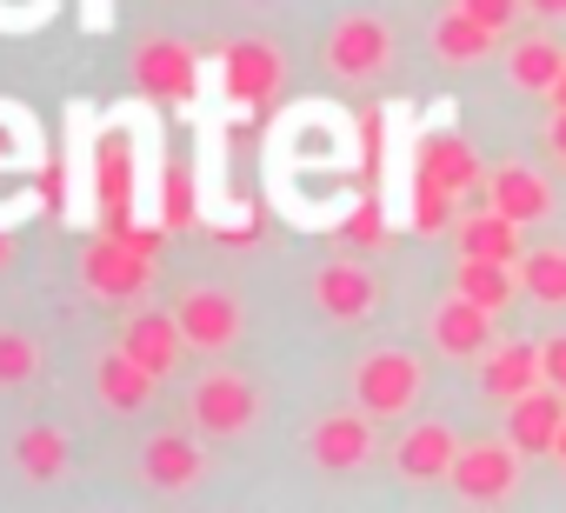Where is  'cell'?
<instances>
[{
	"label": "cell",
	"mask_w": 566,
	"mask_h": 513,
	"mask_svg": "<svg viewBox=\"0 0 566 513\" xmlns=\"http://www.w3.org/2000/svg\"><path fill=\"white\" fill-rule=\"evenodd\" d=\"M520 8H533V14H546V21H559V14H566V0H520Z\"/></svg>",
	"instance_id": "836d02e7"
},
{
	"label": "cell",
	"mask_w": 566,
	"mask_h": 513,
	"mask_svg": "<svg viewBox=\"0 0 566 513\" xmlns=\"http://www.w3.org/2000/svg\"><path fill=\"white\" fill-rule=\"evenodd\" d=\"M120 347L154 374V380H167L174 367H180V354H187V334H180V321L174 314H154V307H140V314H127V327H120Z\"/></svg>",
	"instance_id": "30bf717a"
},
{
	"label": "cell",
	"mask_w": 566,
	"mask_h": 513,
	"mask_svg": "<svg viewBox=\"0 0 566 513\" xmlns=\"http://www.w3.org/2000/svg\"><path fill=\"white\" fill-rule=\"evenodd\" d=\"M486 334H493V307H480V301H467V294H453V301L433 314V347L453 354V360L486 354Z\"/></svg>",
	"instance_id": "9a60e30c"
},
{
	"label": "cell",
	"mask_w": 566,
	"mask_h": 513,
	"mask_svg": "<svg viewBox=\"0 0 566 513\" xmlns=\"http://www.w3.org/2000/svg\"><path fill=\"white\" fill-rule=\"evenodd\" d=\"M413 400H420V360H413V354L380 347V354L360 360V374H354V407H367L374 420H400Z\"/></svg>",
	"instance_id": "3957f363"
},
{
	"label": "cell",
	"mask_w": 566,
	"mask_h": 513,
	"mask_svg": "<svg viewBox=\"0 0 566 513\" xmlns=\"http://www.w3.org/2000/svg\"><path fill=\"white\" fill-rule=\"evenodd\" d=\"M460 8H467V14H480L486 28H500V34H506V21H513L520 0H460Z\"/></svg>",
	"instance_id": "4dcf8cb0"
},
{
	"label": "cell",
	"mask_w": 566,
	"mask_h": 513,
	"mask_svg": "<svg viewBox=\"0 0 566 513\" xmlns=\"http://www.w3.org/2000/svg\"><path fill=\"white\" fill-rule=\"evenodd\" d=\"M14 261V247H8V233H0V268H8Z\"/></svg>",
	"instance_id": "8d00e7d4"
},
{
	"label": "cell",
	"mask_w": 566,
	"mask_h": 513,
	"mask_svg": "<svg viewBox=\"0 0 566 513\" xmlns=\"http://www.w3.org/2000/svg\"><path fill=\"white\" fill-rule=\"evenodd\" d=\"M420 174H427V180H440L447 193L480 187V160H473V147H467L460 134H433V140L420 147Z\"/></svg>",
	"instance_id": "44dd1931"
},
{
	"label": "cell",
	"mask_w": 566,
	"mask_h": 513,
	"mask_svg": "<svg viewBox=\"0 0 566 513\" xmlns=\"http://www.w3.org/2000/svg\"><path fill=\"white\" fill-rule=\"evenodd\" d=\"M553 460H559V467H566V427H559V447H553Z\"/></svg>",
	"instance_id": "74e56055"
},
{
	"label": "cell",
	"mask_w": 566,
	"mask_h": 513,
	"mask_svg": "<svg viewBox=\"0 0 566 513\" xmlns=\"http://www.w3.org/2000/svg\"><path fill=\"white\" fill-rule=\"evenodd\" d=\"M539 374H546V360H539V347H486V394L493 400H520V394H533L539 387Z\"/></svg>",
	"instance_id": "ffe728a7"
},
{
	"label": "cell",
	"mask_w": 566,
	"mask_h": 513,
	"mask_svg": "<svg viewBox=\"0 0 566 513\" xmlns=\"http://www.w3.org/2000/svg\"><path fill=\"white\" fill-rule=\"evenodd\" d=\"M314 301H321L327 321H367L374 301H380V287H374L367 268H354V261H327V268L314 274Z\"/></svg>",
	"instance_id": "4fadbf2b"
},
{
	"label": "cell",
	"mask_w": 566,
	"mask_h": 513,
	"mask_svg": "<svg viewBox=\"0 0 566 513\" xmlns=\"http://www.w3.org/2000/svg\"><path fill=\"white\" fill-rule=\"evenodd\" d=\"M140 473H147L154 486L180 493V486H193V480L207 473V453L193 447V433H154V440L140 447Z\"/></svg>",
	"instance_id": "e0dca14e"
},
{
	"label": "cell",
	"mask_w": 566,
	"mask_h": 513,
	"mask_svg": "<svg viewBox=\"0 0 566 513\" xmlns=\"http://www.w3.org/2000/svg\"><path fill=\"white\" fill-rule=\"evenodd\" d=\"M41 374V341L21 327H0V387H21Z\"/></svg>",
	"instance_id": "83f0119b"
},
{
	"label": "cell",
	"mask_w": 566,
	"mask_h": 513,
	"mask_svg": "<svg viewBox=\"0 0 566 513\" xmlns=\"http://www.w3.org/2000/svg\"><path fill=\"white\" fill-rule=\"evenodd\" d=\"M559 67H566V54L553 41H520L513 48V87H526V94H553Z\"/></svg>",
	"instance_id": "484cf974"
},
{
	"label": "cell",
	"mask_w": 566,
	"mask_h": 513,
	"mask_svg": "<svg viewBox=\"0 0 566 513\" xmlns=\"http://www.w3.org/2000/svg\"><path fill=\"white\" fill-rule=\"evenodd\" d=\"M220 81H227V94H233L240 107H260V101H273L280 81H287V67H280V54H273L266 41H233V48L220 54Z\"/></svg>",
	"instance_id": "9c48e42d"
},
{
	"label": "cell",
	"mask_w": 566,
	"mask_h": 513,
	"mask_svg": "<svg viewBox=\"0 0 566 513\" xmlns=\"http://www.w3.org/2000/svg\"><path fill=\"white\" fill-rule=\"evenodd\" d=\"M127 74H134V87H140L147 101H193V87H200V54H193L187 41H174V34H154V41L134 48Z\"/></svg>",
	"instance_id": "5b68a950"
},
{
	"label": "cell",
	"mask_w": 566,
	"mask_h": 513,
	"mask_svg": "<svg viewBox=\"0 0 566 513\" xmlns=\"http://www.w3.org/2000/svg\"><path fill=\"white\" fill-rule=\"evenodd\" d=\"M394 61V34H387V21H374V14H347V21H334V34H327V67L340 74V81H367V74H380Z\"/></svg>",
	"instance_id": "52a82bcc"
},
{
	"label": "cell",
	"mask_w": 566,
	"mask_h": 513,
	"mask_svg": "<svg viewBox=\"0 0 566 513\" xmlns=\"http://www.w3.org/2000/svg\"><path fill=\"white\" fill-rule=\"evenodd\" d=\"M447 220H453V193H447L440 180H427V174H420V187H413V227L440 233Z\"/></svg>",
	"instance_id": "f1b7e54d"
},
{
	"label": "cell",
	"mask_w": 566,
	"mask_h": 513,
	"mask_svg": "<svg viewBox=\"0 0 566 513\" xmlns=\"http://www.w3.org/2000/svg\"><path fill=\"white\" fill-rule=\"evenodd\" d=\"M174 321H180V334H187L193 354H227L240 341V301L227 287H180Z\"/></svg>",
	"instance_id": "8992f818"
},
{
	"label": "cell",
	"mask_w": 566,
	"mask_h": 513,
	"mask_svg": "<svg viewBox=\"0 0 566 513\" xmlns=\"http://www.w3.org/2000/svg\"><path fill=\"white\" fill-rule=\"evenodd\" d=\"M467 301H480V307H506L513 301V287H520V274H513V261H480V253H460V281H453Z\"/></svg>",
	"instance_id": "cb8c5ba5"
},
{
	"label": "cell",
	"mask_w": 566,
	"mask_h": 513,
	"mask_svg": "<svg viewBox=\"0 0 566 513\" xmlns=\"http://www.w3.org/2000/svg\"><path fill=\"white\" fill-rule=\"evenodd\" d=\"M374 233H380V213H374V207H360V213H354V240H374Z\"/></svg>",
	"instance_id": "d6a6232c"
},
{
	"label": "cell",
	"mask_w": 566,
	"mask_h": 513,
	"mask_svg": "<svg viewBox=\"0 0 566 513\" xmlns=\"http://www.w3.org/2000/svg\"><path fill=\"white\" fill-rule=\"evenodd\" d=\"M493 41H500V28H486L480 14H467V8H447L440 21H433V54L440 61H486L493 54Z\"/></svg>",
	"instance_id": "ac0fdd59"
},
{
	"label": "cell",
	"mask_w": 566,
	"mask_h": 513,
	"mask_svg": "<svg viewBox=\"0 0 566 513\" xmlns=\"http://www.w3.org/2000/svg\"><path fill=\"white\" fill-rule=\"evenodd\" d=\"M154 374L127 354V347H114V354H101V367H94V394H101V407L107 413H140L147 400H154Z\"/></svg>",
	"instance_id": "5bb4252c"
},
{
	"label": "cell",
	"mask_w": 566,
	"mask_h": 513,
	"mask_svg": "<svg viewBox=\"0 0 566 513\" xmlns=\"http://www.w3.org/2000/svg\"><path fill=\"white\" fill-rule=\"evenodd\" d=\"M539 360H546V380L566 394V334H559V341H546V347H539Z\"/></svg>",
	"instance_id": "1f68e13d"
},
{
	"label": "cell",
	"mask_w": 566,
	"mask_h": 513,
	"mask_svg": "<svg viewBox=\"0 0 566 513\" xmlns=\"http://www.w3.org/2000/svg\"><path fill=\"white\" fill-rule=\"evenodd\" d=\"M453 460H460V440H453V427H440V420H420V427L394 447V467H400L407 480H447Z\"/></svg>",
	"instance_id": "2e32d148"
},
{
	"label": "cell",
	"mask_w": 566,
	"mask_h": 513,
	"mask_svg": "<svg viewBox=\"0 0 566 513\" xmlns=\"http://www.w3.org/2000/svg\"><path fill=\"white\" fill-rule=\"evenodd\" d=\"M460 253H480V261H520V220L500 213V207L460 220Z\"/></svg>",
	"instance_id": "603a6c76"
},
{
	"label": "cell",
	"mask_w": 566,
	"mask_h": 513,
	"mask_svg": "<svg viewBox=\"0 0 566 513\" xmlns=\"http://www.w3.org/2000/svg\"><path fill=\"white\" fill-rule=\"evenodd\" d=\"M553 107H566V67H559V81H553Z\"/></svg>",
	"instance_id": "d590c367"
},
{
	"label": "cell",
	"mask_w": 566,
	"mask_h": 513,
	"mask_svg": "<svg viewBox=\"0 0 566 513\" xmlns=\"http://www.w3.org/2000/svg\"><path fill=\"white\" fill-rule=\"evenodd\" d=\"M187 407H193V427L200 433H213V440H233V433H247L253 420H260V394H253V380L247 374H200L193 380V394H187Z\"/></svg>",
	"instance_id": "277c9868"
},
{
	"label": "cell",
	"mask_w": 566,
	"mask_h": 513,
	"mask_svg": "<svg viewBox=\"0 0 566 513\" xmlns=\"http://www.w3.org/2000/svg\"><path fill=\"white\" fill-rule=\"evenodd\" d=\"M553 147L566 154V107H559V121H553Z\"/></svg>",
	"instance_id": "e575fe53"
},
{
	"label": "cell",
	"mask_w": 566,
	"mask_h": 513,
	"mask_svg": "<svg viewBox=\"0 0 566 513\" xmlns=\"http://www.w3.org/2000/svg\"><path fill=\"white\" fill-rule=\"evenodd\" d=\"M14 140H41V134L28 127L21 107H0V154H14Z\"/></svg>",
	"instance_id": "f546056e"
},
{
	"label": "cell",
	"mask_w": 566,
	"mask_h": 513,
	"mask_svg": "<svg viewBox=\"0 0 566 513\" xmlns=\"http://www.w3.org/2000/svg\"><path fill=\"white\" fill-rule=\"evenodd\" d=\"M14 473L34 480V486L61 480V473H67V433H61V427H28V433H14Z\"/></svg>",
	"instance_id": "7402d4cb"
},
{
	"label": "cell",
	"mask_w": 566,
	"mask_h": 513,
	"mask_svg": "<svg viewBox=\"0 0 566 513\" xmlns=\"http://www.w3.org/2000/svg\"><path fill=\"white\" fill-rule=\"evenodd\" d=\"M140 147L127 134V121H107L94 134V213L107 227H134V193H140Z\"/></svg>",
	"instance_id": "7a4b0ae2"
},
{
	"label": "cell",
	"mask_w": 566,
	"mask_h": 513,
	"mask_svg": "<svg viewBox=\"0 0 566 513\" xmlns=\"http://www.w3.org/2000/svg\"><path fill=\"white\" fill-rule=\"evenodd\" d=\"M520 287L539 307H566V247H533L520 253Z\"/></svg>",
	"instance_id": "d4e9b609"
},
{
	"label": "cell",
	"mask_w": 566,
	"mask_h": 513,
	"mask_svg": "<svg viewBox=\"0 0 566 513\" xmlns=\"http://www.w3.org/2000/svg\"><path fill=\"white\" fill-rule=\"evenodd\" d=\"M154 253H160L154 227H101L81 247V281L101 301H140L154 281Z\"/></svg>",
	"instance_id": "6da1fadb"
},
{
	"label": "cell",
	"mask_w": 566,
	"mask_h": 513,
	"mask_svg": "<svg viewBox=\"0 0 566 513\" xmlns=\"http://www.w3.org/2000/svg\"><path fill=\"white\" fill-rule=\"evenodd\" d=\"M467 500H506L513 480H520V447L513 440H480V447H460L453 473H447Z\"/></svg>",
	"instance_id": "ba28073f"
},
{
	"label": "cell",
	"mask_w": 566,
	"mask_h": 513,
	"mask_svg": "<svg viewBox=\"0 0 566 513\" xmlns=\"http://www.w3.org/2000/svg\"><path fill=\"white\" fill-rule=\"evenodd\" d=\"M559 427H566V394L559 387H533V394H520L513 407H506V440L520 447V453H553L559 447Z\"/></svg>",
	"instance_id": "8fae6325"
},
{
	"label": "cell",
	"mask_w": 566,
	"mask_h": 513,
	"mask_svg": "<svg viewBox=\"0 0 566 513\" xmlns=\"http://www.w3.org/2000/svg\"><path fill=\"white\" fill-rule=\"evenodd\" d=\"M307 453H314V467H327V473L360 467V460L374 453V413H367V407H360V413H327V420L314 427Z\"/></svg>",
	"instance_id": "7c38bea8"
},
{
	"label": "cell",
	"mask_w": 566,
	"mask_h": 513,
	"mask_svg": "<svg viewBox=\"0 0 566 513\" xmlns=\"http://www.w3.org/2000/svg\"><path fill=\"white\" fill-rule=\"evenodd\" d=\"M486 207H500V213H513V220H539V213L553 207V187H546L533 167H493Z\"/></svg>",
	"instance_id": "d6986e66"
},
{
	"label": "cell",
	"mask_w": 566,
	"mask_h": 513,
	"mask_svg": "<svg viewBox=\"0 0 566 513\" xmlns=\"http://www.w3.org/2000/svg\"><path fill=\"white\" fill-rule=\"evenodd\" d=\"M154 220H160V227H193V220H200V193H193V174H187V167H160Z\"/></svg>",
	"instance_id": "4316f807"
}]
</instances>
